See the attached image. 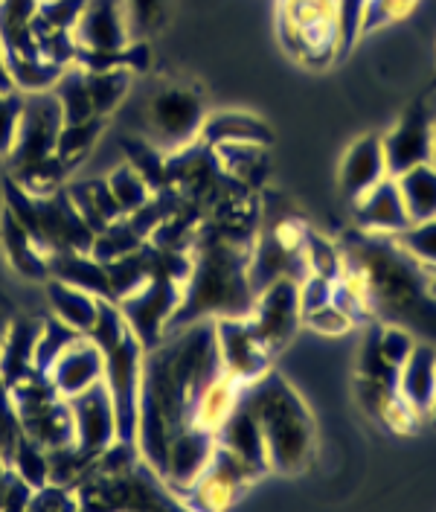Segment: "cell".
<instances>
[{
	"instance_id": "cell-15",
	"label": "cell",
	"mask_w": 436,
	"mask_h": 512,
	"mask_svg": "<svg viewBox=\"0 0 436 512\" xmlns=\"http://www.w3.org/2000/svg\"><path fill=\"white\" fill-rule=\"evenodd\" d=\"M387 172L396 178L434 158V117L431 111H410L387 134H381Z\"/></svg>"
},
{
	"instance_id": "cell-41",
	"label": "cell",
	"mask_w": 436,
	"mask_h": 512,
	"mask_svg": "<svg viewBox=\"0 0 436 512\" xmlns=\"http://www.w3.org/2000/svg\"><path fill=\"white\" fill-rule=\"evenodd\" d=\"M21 111H24V94L21 91H0V158L15 146L18 126H21Z\"/></svg>"
},
{
	"instance_id": "cell-3",
	"label": "cell",
	"mask_w": 436,
	"mask_h": 512,
	"mask_svg": "<svg viewBox=\"0 0 436 512\" xmlns=\"http://www.w3.org/2000/svg\"><path fill=\"white\" fill-rule=\"evenodd\" d=\"M250 248L253 245L224 239L210 224H201L192 248L184 297L169 329L195 320L248 318L256 297L250 283Z\"/></svg>"
},
{
	"instance_id": "cell-6",
	"label": "cell",
	"mask_w": 436,
	"mask_h": 512,
	"mask_svg": "<svg viewBox=\"0 0 436 512\" xmlns=\"http://www.w3.org/2000/svg\"><path fill=\"white\" fill-rule=\"evenodd\" d=\"M341 0H280L285 47L306 64L329 62L341 50Z\"/></svg>"
},
{
	"instance_id": "cell-46",
	"label": "cell",
	"mask_w": 436,
	"mask_h": 512,
	"mask_svg": "<svg viewBox=\"0 0 436 512\" xmlns=\"http://www.w3.org/2000/svg\"><path fill=\"white\" fill-rule=\"evenodd\" d=\"M303 323H309L312 329L326 332V335H341V332H346V329L352 326V320L346 318L335 303H326V306H320V309H314V312H306V315H303Z\"/></svg>"
},
{
	"instance_id": "cell-12",
	"label": "cell",
	"mask_w": 436,
	"mask_h": 512,
	"mask_svg": "<svg viewBox=\"0 0 436 512\" xmlns=\"http://www.w3.org/2000/svg\"><path fill=\"white\" fill-rule=\"evenodd\" d=\"M259 478L248 463H242L236 454L216 443V451L207 463V469L195 478L187 489L184 504L189 507H204V510H224L239 501V495L248 489L253 480Z\"/></svg>"
},
{
	"instance_id": "cell-22",
	"label": "cell",
	"mask_w": 436,
	"mask_h": 512,
	"mask_svg": "<svg viewBox=\"0 0 436 512\" xmlns=\"http://www.w3.org/2000/svg\"><path fill=\"white\" fill-rule=\"evenodd\" d=\"M0 245L6 262L12 265V271L30 283H47L50 280V256L44 254V248L32 239V233L18 222L6 207L0 213Z\"/></svg>"
},
{
	"instance_id": "cell-34",
	"label": "cell",
	"mask_w": 436,
	"mask_h": 512,
	"mask_svg": "<svg viewBox=\"0 0 436 512\" xmlns=\"http://www.w3.org/2000/svg\"><path fill=\"white\" fill-rule=\"evenodd\" d=\"M105 181H108V190L114 195V201H117V207H120L123 216H131V213H137L140 207H146L157 192L155 187L128 163V160L120 163Z\"/></svg>"
},
{
	"instance_id": "cell-10",
	"label": "cell",
	"mask_w": 436,
	"mask_h": 512,
	"mask_svg": "<svg viewBox=\"0 0 436 512\" xmlns=\"http://www.w3.org/2000/svg\"><path fill=\"white\" fill-rule=\"evenodd\" d=\"M248 320L259 332V338L268 344V350H282L294 338L297 326L303 323L300 283L291 277H280L265 288H259L253 297V309H250Z\"/></svg>"
},
{
	"instance_id": "cell-31",
	"label": "cell",
	"mask_w": 436,
	"mask_h": 512,
	"mask_svg": "<svg viewBox=\"0 0 436 512\" xmlns=\"http://www.w3.org/2000/svg\"><path fill=\"white\" fill-rule=\"evenodd\" d=\"M85 70V67H82ZM134 85V73L123 67H108V70H85V88L91 96V108L96 117H111Z\"/></svg>"
},
{
	"instance_id": "cell-37",
	"label": "cell",
	"mask_w": 436,
	"mask_h": 512,
	"mask_svg": "<svg viewBox=\"0 0 436 512\" xmlns=\"http://www.w3.org/2000/svg\"><path fill=\"white\" fill-rule=\"evenodd\" d=\"M123 9L134 41H146L149 35L163 30L169 18V0H123Z\"/></svg>"
},
{
	"instance_id": "cell-1",
	"label": "cell",
	"mask_w": 436,
	"mask_h": 512,
	"mask_svg": "<svg viewBox=\"0 0 436 512\" xmlns=\"http://www.w3.org/2000/svg\"><path fill=\"white\" fill-rule=\"evenodd\" d=\"M224 373L216 323L195 320L169 329L143 355V384L137 411V451L157 472L169 440L192 425V408L204 387Z\"/></svg>"
},
{
	"instance_id": "cell-32",
	"label": "cell",
	"mask_w": 436,
	"mask_h": 512,
	"mask_svg": "<svg viewBox=\"0 0 436 512\" xmlns=\"http://www.w3.org/2000/svg\"><path fill=\"white\" fill-rule=\"evenodd\" d=\"M6 70L21 94H35V91H53L56 82L62 79L64 64L50 62L44 56H6Z\"/></svg>"
},
{
	"instance_id": "cell-42",
	"label": "cell",
	"mask_w": 436,
	"mask_h": 512,
	"mask_svg": "<svg viewBox=\"0 0 436 512\" xmlns=\"http://www.w3.org/2000/svg\"><path fill=\"white\" fill-rule=\"evenodd\" d=\"M27 510L53 512V510H82V507H79V495H76V489L47 480L44 486L32 489L30 507H27Z\"/></svg>"
},
{
	"instance_id": "cell-47",
	"label": "cell",
	"mask_w": 436,
	"mask_h": 512,
	"mask_svg": "<svg viewBox=\"0 0 436 512\" xmlns=\"http://www.w3.org/2000/svg\"><path fill=\"white\" fill-rule=\"evenodd\" d=\"M341 50H349L364 27V0H341Z\"/></svg>"
},
{
	"instance_id": "cell-30",
	"label": "cell",
	"mask_w": 436,
	"mask_h": 512,
	"mask_svg": "<svg viewBox=\"0 0 436 512\" xmlns=\"http://www.w3.org/2000/svg\"><path fill=\"white\" fill-rule=\"evenodd\" d=\"M396 184L402 192L410 222H425L436 216V166L434 163H419L396 175Z\"/></svg>"
},
{
	"instance_id": "cell-35",
	"label": "cell",
	"mask_w": 436,
	"mask_h": 512,
	"mask_svg": "<svg viewBox=\"0 0 436 512\" xmlns=\"http://www.w3.org/2000/svg\"><path fill=\"white\" fill-rule=\"evenodd\" d=\"M393 242L399 245V251H405L413 262H419L422 268H434L436 265V216L425 222H410L393 236Z\"/></svg>"
},
{
	"instance_id": "cell-28",
	"label": "cell",
	"mask_w": 436,
	"mask_h": 512,
	"mask_svg": "<svg viewBox=\"0 0 436 512\" xmlns=\"http://www.w3.org/2000/svg\"><path fill=\"white\" fill-rule=\"evenodd\" d=\"M245 387H248V384L236 382V379H230L227 373H221V376L207 384L204 393L198 396V402H195V408H192V425H198V428L216 434L218 428H221V422L233 414V408L239 405Z\"/></svg>"
},
{
	"instance_id": "cell-25",
	"label": "cell",
	"mask_w": 436,
	"mask_h": 512,
	"mask_svg": "<svg viewBox=\"0 0 436 512\" xmlns=\"http://www.w3.org/2000/svg\"><path fill=\"white\" fill-rule=\"evenodd\" d=\"M44 286H47V303H50L53 318L73 326L82 335H88L94 329L96 318H99V306H102V300L96 294L79 286H70V283L56 280V277H50Z\"/></svg>"
},
{
	"instance_id": "cell-50",
	"label": "cell",
	"mask_w": 436,
	"mask_h": 512,
	"mask_svg": "<svg viewBox=\"0 0 436 512\" xmlns=\"http://www.w3.org/2000/svg\"><path fill=\"white\" fill-rule=\"evenodd\" d=\"M431 163L436 166V117H434V158H431Z\"/></svg>"
},
{
	"instance_id": "cell-24",
	"label": "cell",
	"mask_w": 436,
	"mask_h": 512,
	"mask_svg": "<svg viewBox=\"0 0 436 512\" xmlns=\"http://www.w3.org/2000/svg\"><path fill=\"white\" fill-rule=\"evenodd\" d=\"M41 323L44 318H30V315H15L9 320L0 344V376L6 379V384L35 370V344L41 335Z\"/></svg>"
},
{
	"instance_id": "cell-19",
	"label": "cell",
	"mask_w": 436,
	"mask_h": 512,
	"mask_svg": "<svg viewBox=\"0 0 436 512\" xmlns=\"http://www.w3.org/2000/svg\"><path fill=\"white\" fill-rule=\"evenodd\" d=\"M387 175L390 172H387V160H384L381 134H367L346 149L341 169H338V187H341L343 198L352 204L355 198L373 190L375 184L384 181Z\"/></svg>"
},
{
	"instance_id": "cell-17",
	"label": "cell",
	"mask_w": 436,
	"mask_h": 512,
	"mask_svg": "<svg viewBox=\"0 0 436 512\" xmlns=\"http://www.w3.org/2000/svg\"><path fill=\"white\" fill-rule=\"evenodd\" d=\"M352 216H355V227L361 233H373V236H396L410 224L402 192H399V184L393 175H387L384 181L375 184L373 190L355 198Z\"/></svg>"
},
{
	"instance_id": "cell-26",
	"label": "cell",
	"mask_w": 436,
	"mask_h": 512,
	"mask_svg": "<svg viewBox=\"0 0 436 512\" xmlns=\"http://www.w3.org/2000/svg\"><path fill=\"white\" fill-rule=\"evenodd\" d=\"M50 277L64 280L70 286L85 288V291L96 294L99 300H111L114 303L105 262L96 259L91 251H62V254H53L50 256Z\"/></svg>"
},
{
	"instance_id": "cell-33",
	"label": "cell",
	"mask_w": 436,
	"mask_h": 512,
	"mask_svg": "<svg viewBox=\"0 0 436 512\" xmlns=\"http://www.w3.org/2000/svg\"><path fill=\"white\" fill-rule=\"evenodd\" d=\"M108 126V117H91L82 123H64L59 134V146H56V158L73 172L82 160L91 155L96 140L102 137V131Z\"/></svg>"
},
{
	"instance_id": "cell-4",
	"label": "cell",
	"mask_w": 436,
	"mask_h": 512,
	"mask_svg": "<svg viewBox=\"0 0 436 512\" xmlns=\"http://www.w3.org/2000/svg\"><path fill=\"white\" fill-rule=\"evenodd\" d=\"M245 402L262 428L268 451V469L280 475H297L312 463L314 419L303 396L277 373L245 387Z\"/></svg>"
},
{
	"instance_id": "cell-39",
	"label": "cell",
	"mask_w": 436,
	"mask_h": 512,
	"mask_svg": "<svg viewBox=\"0 0 436 512\" xmlns=\"http://www.w3.org/2000/svg\"><path fill=\"white\" fill-rule=\"evenodd\" d=\"M303 256L309 265V274H320L326 280H341L343 274V251H338L332 242H326L323 236H317L312 230H306L303 239Z\"/></svg>"
},
{
	"instance_id": "cell-27",
	"label": "cell",
	"mask_w": 436,
	"mask_h": 512,
	"mask_svg": "<svg viewBox=\"0 0 436 512\" xmlns=\"http://www.w3.org/2000/svg\"><path fill=\"white\" fill-rule=\"evenodd\" d=\"M38 0H0V41L6 56H41L32 21Z\"/></svg>"
},
{
	"instance_id": "cell-49",
	"label": "cell",
	"mask_w": 436,
	"mask_h": 512,
	"mask_svg": "<svg viewBox=\"0 0 436 512\" xmlns=\"http://www.w3.org/2000/svg\"><path fill=\"white\" fill-rule=\"evenodd\" d=\"M15 318L12 312H9V306H6V300L0 297V344H3V335H6V326H9V320Z\"/></svg>"
},
{
	"instance_id": "cell-18",
	"label": "cell",
	"mask_w": 436,
	"mask_h": 512,
	"mask_svg": "<svg viewBox=\"0 0 436 512\" xmlns=\"http://www.w3.org/2000/svg\"><path fill=\"white\" fill-rule=\"evenodd\" d=\"M47 376H50L53 387L62 393L64 399L94 387L105 376V358H102L99 344L91 335H79L76 341H70L59 352V358L50 364Z\"/></svg>"
},
{
	"instance_id": "cell-38",
	"label": "cell",
	"mask_w": 436,
	"mask_h": 512,
	"mask_svg": "<svg viewBox=\"0 0 436 512\" xmlns=\"http://www.w3.org/2000/svg\"><path fill=\"white\" fill-rule=\"evenodd\" d=\"M82 332H76L73 326H67L59 318H53V315H47L44 323H41V335H38V344H35V370H41V373H47L50 370V364L59 358V352L70 344V341H76Z\"/></svg>"
},
{
	"instance_id": "cell-16",
	"label": "cell",
	"mask_w": 436,
	"mask_h": 512,
	"mask_svg": "<svg viewBox=\"0 0 436 512\" xmlns=\"http://www.w3.org/2000/svg\"><path fill=\"white\" fill-rule=\"evenodd\" d=\"M73 41L88 53H120L125 44H131L134 38L125 21L123 0H85Z\"/></svg>"
},
{
	"instance_id": "cell-14",
	"label": "cell",
	"mask_w": 436,
	"mask_h": 512,
	"mask_svg": "<svg viewBox=\"0 0 436 512\" xmlns=\"http://www.w3.org/2000/svg\"><path fill=\"white\" fill-rule=\"evenodd\" d=\"M73 414V443L85 448L88 454H102L117 437V408L111 399V390L105 382L76 393L67 399Z\"/></svg>"
},
{
	"instance_id": "cell-48",
	"label": "cell",
	"mask_w": 436,
	"mask_h": 512,
	"mask_svg": "<svg viewBox=\"0 0 436 512\" xmlns=\"http://www.w3.org/2000/svg\"><path fill=\"white\" fill-rule=\"evenodd\" d=\"M0 91H15L12 79H9V70H6V50H3V41H0Z\"/></svg>"
},
{
	"instance_id": "cell-23",
	"label": "cell",
	"mask_w": 436,
	"mask_h": 512,
	"mask_svg": "<svg viewBox=\"0 0 436 512\" xmlns=\"http://www.w3.org/2000/svg\"><path fill=\"white\" fill-rule=\"evenodd\" d=\"M274 140V131L259 117L248 111H213L204 117V126L198 134V143L216 149L230 143H253V146H268Z\"/></svg>"
},
{
	"instance_id": "cell-45",
	"label": "cell",
	"mask_w": 436,
	"mask_h": 512,
	"mask_svg": "<svg viewBox=\"0 0 436 512\" xmlns=\"http://www.w3.org/2000/svg\"><path fill=\"white\" fill-rule=\"evenodd\" d=\"M332 288H335L332 280H326L320 274H306L300 280V306H303V315L320 309V306H326V303H332Z\"/></svg>"
},
{
	"instance_id": "cell-11",
	"label": "cell",
	"mask_w": 436,
	"mask_h": 512,
	"mask_svg": "<svg viewBox=\"0 0 436 512\" xmlns=\"http://www.w3.org/2000/svg\"><path fill=\"white\" fill-rule=\"evenodd\" d=\"M216 344L221 367L230 379L242 384H253L271 370L274 352L259 338L248 318H218Z\"/></svg>"
},
{
	"instance_id": "cell-36",
	"label": "cell",
	"mask_w": 436,
	"mask_h": 512,
	"mask_svg": "<svg viewBox=\"0 0 436 512\" xmlns=\"http://www.w3.org/2000/svg\"><path fill=\"white\" fill-rule=\"evenodd\" d=\"M6 463L21 475V478L30 483L32 489L44 486L50 480V472H47V448H41L35 440H30L27 434L18 437V443L12 446Z\"/></svg>"
},
{
	"instance_id": "cell-40",
	"label": "cell",
	"mask_w": 436,
	"mask_h": 512,
	"mask_svg": "<svg viewBox=\"0 0 436 512\" xmlns=\"http://www.w3.org/2000/svg\"><path fill=\"white\" fill-rule=\"evenodd\" d=\"M413 347H416V335L405 326H396V323H387L375 335V350L384 358V364H390L393 370H399L405 364Z\"/></svg>"
},
{
	"instance_id": "cell-7",
	"label": "cell",
	"mask_w": 436,
	"mask_h": 512,
	"mask_svg": "<svg viewBox=\"0 0 436 512\" xmlns=\"http://www.w3.org/2000/svg\"><path fill=\"white\" fill-rule=\"evenodd\" d=\"M204 117H207V105L195 88H189L184 82L163 85L146 105L149 140L166 155L187 149L192 143H198Z\"/></svg>"
},
{
	"instance_id": "cell-5",
	"label": "cell",
	"mask_w": 436,
	"mask_h": 512,
	"mask_svg": "<svg viewBox=\"0 0 436 512\" xmlns=\"http://www.w3.org/2000/svg\"><path fill=\"white\" fill-rule=\"evenodd\" d=\"M99 344L105 358V376L114 408H117V437L125 443H137V411H140V384H143V355L146 347L128 329L117 303L102 300L99 318L88 332Z\"/></svg>"
},
{
	"instance_id": "cell-20",
	"label": "cell",
	"mask_w": 436,
	"mask_h": 512,
	"mask_svg": "<svg viewBox=\"0 0 436 512\" xmlns=\"http://www.w3.org/2000/svg\"><path fill=\"white\" fill-rule=\"evenodd\" d=\"M396 393L416 416H431L436 402V344L416 341L413 352L399 367Z\"/></svg>"
},
{
	"instance_id": "cell-21",
	"label": "cell",
	"mask_w": 436,
	"mask_h": 512,
	"mask_svg": "<svg viewBox=\"0 0 436 512\" xmlns=\"http://www.w3.org/2000/svg\"><path fill=\"white\" fill-rule=\"evenodd\" d=\"M216 443L227 448L230 454H236L242 463H248L259 478L268 472V451H265V440H262V428L245 402V393H242L239 405L233 408V414L221 422V428L216 431Z\"/></svg>"
},
{
	"instance_id": "cell-8",
	"label": "cell",
	"mask_w": 436,
	"mask_h": 512,
	"mask_svg": "<svg viewBox=\"0 0 436 512\" xmlns=\"http://www.w3.org/2000/svg\"><path fill=\"white\" fill-rule=\"evenodd\" d=\"M184 297V283L166 274L149 277L143 286L123 300H117V309L128 323V329L140 338V344L149 350L160 344V338L169 332V323L175 318Z\"/></svg>"
},
{
	"instance_id": "cell-44",
	"label": "cell",
	"mask_w": 436,
	"mask_h": 512,
	"mask_svg": "<svg viewBox=\"0 0 436 512\" xmlns=\"http://www.w3.org/2000/svg\"><path fill=\"white\" fill-rule=\"evenodd\" d=\"M32 498V486L21 478L12 466H6L0 478V510H27Z\"/></svg>"
},
{
	"instance_id": "cell-29",
	"label": "cell",
	"mask_w": 436,
	"mask_h": 512,
	"mask_svg": "<svg viewBox=\"0 0 436 512\" xmlns=\"http://www.w3.org/2000/svg\"><path fill=\"white\" fill-rule=\"evenodd\" d=\"M64 190L70 195L73 207L79 210V216L85 219V224L94 233H99L102 227H108L117 219H123L114 195L108 190V181H76V184H64Z\"/></svg>"
},
{
	"instance_id": "cell-43",
	"label": "cell",
	"mask_w": 436,
	"mask_h": 512,
	"mask_svg": "<svg viewBox=\"0 0 436 512\" xmlns=\"http://www.w3.org/2000/svg\"><path fill=\"white\" fill-rule=\"evenodd\" d=\"M416 6V0H364V27L361 32H370L381 24H390L396 18H405Z\"/></svg>"
},
{
	"instance_id": "cell-51",
	"label": "cell",
	"mask_w": 436,
	"mask_h": 512,
	"mask_svg": "<svg viewBox=\"0 0 436 512\" xmlns=\"http://www.w3.org/2000/svg\"><path fill=\"white\" fill-rule=\"evenodd\" d=\"M431 416H434V419H436V402H434V411H431Z\"/></svg>"
},
{
	"instance_id": "cell-9",
	"label": "cell",
	"mask_w": 436,
	"mask_h": 512,
	"mask_svg": "<svg viewBox=\"0 0 436 512\" xmlns=\"http://www.w3.org/2000/svg\"><path fill=\"white\" fill-rule=\"evenodd\" d=\"M64 128V111L56 91H35L24 94V111H21V126L12 152L6 155L9 172L24 169L30 163L47 160L56 155L59 134Z\"/></svg>"
},
{
	"instance_id": "cell-13",
	"label": "cell",
	"mask_w": 436,
	"mask_h": 512,
	"mask_svg": "<svg viewBox=\"0 0 436 512\" xmlns=\"http://www.w3.org/2000/svg\"><path fill=\"white\" fill-rule=\"evenodd\" d=\"M213 451H216V434L204 431L198 425H187L184 431H178L169 440V446L163 451V460L157 466V475L184 501L189 486L207 469Z\"/></svg>"
},
{
	"instance_id": "cell-2",
	"label": "cell",
	"mask_w": 436,
	"mask_h": 512,
	"mask_svg": "<svg viewBox=\"0 0 436 512\" xmlns=\"http://www.w3.org/2000/svg\"><path fill=\"white\" fill-rule=\"evenodd\" d=\"M343 271L361 280L370 309L434 344L436 294L428 286V274L422 271V265L399 251L393 236L364 233V239L355 242L352 254H343Z\"/></svg>"
}]
</instances>
